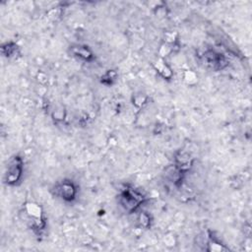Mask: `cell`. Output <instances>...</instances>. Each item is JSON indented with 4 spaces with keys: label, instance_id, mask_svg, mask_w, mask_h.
Segmentation results:
<instances>
[{
    "label": "cell",
    "instance_id": "obj_1",
    "mask_svg": "<svg viewBox=\"0 0 252 252\" xmlns=\"http://www.w3.org/2000/svg\"><path fill=\"white\" fill-rule=\"evenodd\" d=\"M23 212L29 228L36 236H42L46 229L47 222L41 207L35 203L28 202L24 205Z\"/></svg>",
    "mask_w": 252,
    "mask_h": 252
},
{
    "label": "cell",
    "instance_id": "obj_2",
    "mask_svg": "<svg viewBox=\"0 0 252 252\" xmlns=\"http://www.w3.org/2000/svg\"><path fill=\"white\" fill-rule=\"evenodd\" d=\"M146 201V196L131 186H125L120 190L118 203L127 213H134Z\"/></svg>",
    "mask_w": 252,
    "mask_h": 252
},
{
    "label": "cell",
    "instance_id": "obj_3",
    "mask_svg": "<svg viewBox=\"0 0 252 252\" xmlns=\"http://www.w3.org/2000/svg\"><path fill=\"white\" fill-rule=\"evenodd\" d=\"M24 174V160L23 158L19 155L12 156L5 167L3 182L7 186H16L18 185Z\"/></svg>",
    "mask_w": 252,
    "mask_h": 252
},
{
    "label": "cell",
    "instance_id": "obj_4",
    "mask_svg": "<svg viewBox=\"0 0 252 252\" xmlns=\"http://www.w3.org/2000/svg\"><path fill=\"white\" fill-rule=\"evenodd\" d=\"M51 192L56 198L64 202L70 203L76 200L79 189L77 184L73 180L64 178L60 181H57L53 185V187L51 188Z\"/></svg>",
    "mask_w": 252,
    "mask_h": 252
},
{
    "label": "cell",
    "instance_id": "obj_5",
    "mask_svg": "<svg viewBox=\"0 0 252 252\" xmlns=\"http://www.w3.org/2000/svg\"><path fill=\"white\" fill-rule=\"evenodd\" d=\"M201 60L206 66L214 70L223 69L227 65V60L222 54L211 49L205 50L201 54Z\"/></svg>",
    "mask_w": 252,
    "mask_h": 252
},
{
    "label": "cell",
    "instance_id": "obj_6",
    "mask_svg": "<svg viewBox=\"0 0 252 252\" xmlns=\"http://www.w3.org/2000/svg\"><path fill=\"white\" fill-rule=\"evenodd\" d=\"M174 160V166L183 173H186L192 167L194 161L191 155L185 151L176 153Z\"/></svg>",
    "mask_w": 252,
    "mask_h": 252
},
{
    "label": "cell",
    "instance_id": "obj_7",
    "mask_svg": "<svg viewBox=\"0 0 252 252\" xmlns=\"http://www.w3.org/2000/svg\"><path fill=\"white\" fill-rule=\"evenodd\" d=\"M70 50L74 57H76L82 61L92 62L94 58L93 51L87 45H82V44L72 45Z\"/></svg>",
    "mask_w": 252,
    "mask_h": 252
},
{
    "label": "cell",
    "instance_id": "obj_8",
    "mask_svg": "<svg viewBox=\"0 0 252 252\" xmlns=\"http://www.w3.org/2000/svg\"><path fill=\"white\" fill-rule=\"evenodd\" d=\"M155 68L156 70L159 73V75L161 77H163L164 79H170L172 76V72L170 70V68L165 64V62L159 58L155 62Z\"/></svg>",
    "mask_w": 252,
    "mask_h": 252
},
{
    "label": "cell",
    "instance_id": "obj_9",
    "mask_svg": "<svg viewBox=\"0 0 252 252\" xmlns=\"http://www.w3.org/2000/svg\"><path fill=\"white\" fill-rule=\"evenodd\" d=\"M1 52L4 56L11 58L16 57L19 54V46L14 42H6L1 46Z\"/></svg>",
    "mask_w": 252,
    "mask_h": 252
},
{
    "label": "cell",
    "instance_id": "obj_10",
    "mask_svg": "<svg viewBox=\"0 0 252 252\" xmlns=\"http://www.w3.org/2000/svg\"><path fill=\"white\" fill-rule=\"evenodd\" d=\"M117 78V73L114 70H108L101 76V83L105 86H111Z\"/></svg>",
    "mask_w": 252,
    "mask_h": 252
},
{
    "label": "cell",
    "instance_id": "obj_11",
    "mask_svg": "<svg viewBox=\"0 0 252 252\" xmlns=\"http://www.w3.org/2000/svg\"><path fill=\"white\" fill-rule=\"evenodd\" d=\"M138 222L144 228H149L152 223V218L147 212H141L138 216Z\"/></svg>",
    "mask_w": 252,
    "mask_h": 252
}]
</instances>
